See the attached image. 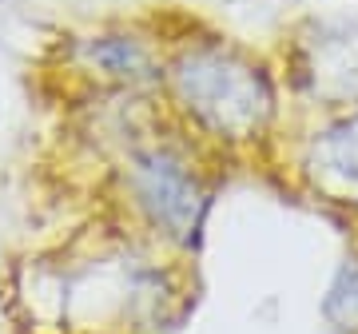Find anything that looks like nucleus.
Masks as SVG:
<instances>
[{"label":"nucleus","mask_w":358,"mask_h":334,"mask_svg":"<svg viewBox=\"0 0 358 334\" xmlns=\"http://www.w3.org/2000/svg\"><path fill=\"white\" fill-rule=\"evenodd\" d=\"M92 103L103 112L108 131L100 140V159L115 227L187 263L203 243L215 203V155L183 136L164 116L159 100L100 96Z\"/></svg>","instance_id":"1"},{"label":"nucleus","mask_w":358,"mask_h":334,"mask_svg":"<svg viewBox=\"0 0 358 334\" xmlns=\"http://www.w3.org/2000/svg\"><path fill=\"white\" fill-rule=\"evenodd\" d=\"M155 100L164 116L203 152L255 147L279 119V80L263 56L211 28H167L164 76Z\"/></svg>","instance_id":"2"},{"label":"nucleus","mask_w":358,"mask_h":334,"mask_svg":"<svg viewBox=\"0 0 358 334\" xmlns=\"http://www.w3.org/2000/svg\"><path fill=\"white\" fill-rule=\"evenodd\" d=\"M167 28L159 16H112L68 28L52 44V72L80 100L143 96L155 100L164 76Z\"/></svg>","instance_id":"3"},{"label":"nucleus","mask_w":358,"mask_h":334,"mask_svg":"<svg viewBox=\"0 0 358 334\" xmlns=\"http://www.w3.org/2000/svg\"><path fill=\"white\" fill-rule=\"evenodd\" d=\"M291 76L322 108H358V20L310 24Z\"/></svg>","instance_id":"4"},{"label":"nucleus","mask_w":358,"mask_h":334,"mask_svg":"<svg viewBox=\"0 0 358 334\" xmlns=\"http://www.w3.org/2000/svg\"><path fill=\"white\" fill-rule=\"evenodd\" d=\"M303 175L322 199L358 207V108L338 112L307 140Z\"/></svg>","instance_id":"5"},{"label":"nucleus","mask_w":358,"mask_h":334,"mask_svg":"<svg viewBox=\"0 0 358 334\" xmlns=\"http://www.w3.org/2000/svg\"><path fill=\"white\" fill-rule=\"evenodd\" d=\"M322 322L334 334H358V251L334 267L322 295Z\"/></svg>","instance_id":"6"}]
</instances>
